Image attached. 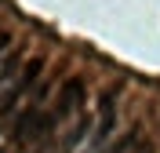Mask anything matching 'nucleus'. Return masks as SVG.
Segmentation results:
<instances>
[{"mask_svg": "<svg viewBox=\"0 0 160 153\" xmlns=\"http://www.w3.org/2000/svg\"><path fill=\"white\" fill-rule=\"evenodd\" d=\"M8 48H11V33H4V29H0V66L8 62Z\"/></svg>", "mask_w": 160, "mask_h": 153, "instance_id": "4", "label": "nucleus"}, {"mask_svg": "<svg viewBox=\"0 0 160 153\" xmlns=\"http://www.w3.org/2000/svg\"><path fill=\"white\" fill-rule=\"evenodd\" d=\"M40 73H44V59H29L26 66H22V73L15 77V84L8 88V95H4V102H0V128H15V120H18V113L26 110V99H29V91L37 88Z\"/></svg>", "mask_w": 160, "mask_h": 153, "instance_id": "1", "label": "nucleus"}, {"mask_svg": "<svg viewBox=\"0 0 160 153\" xmlns=\"http://www.w3.org/2000/svg\"><path fill=\"white\" fill-rule=\"evenodd\" d=\"M113 131H117V106H113V99H106L102 102V117L91 128V139H88V150L84 153H106L113 146Z\"/></svg>", "mask_w": 160, "mask_h": 153, "instance_id": "2", "label": "nucleus"}, {"mask_svg": "<svg viewBox=\"0 0 160 153\" xmlns=\"http://www.w3.org/2000/svg\"><path fill=\"white\" fill-rule=\"evenodd\" d=\"M22 66H26V62H22V55H18V51H15V55H8V62L0 66V88H4V84H11V77H18V73H22Z\"/></svg>", "mask_w": 160, "mask_h": 153, "instance_id": "3", "label": "nucleus"}, {"mask_svg": "<svg viewBox=\"0 0 160 153\" xmlns=\"http://www.w3.org/2000/svg\"><path fill=\"white\" fill-rule=\"evenodd\" d=\"M138 153H153V146H149V142H146V146H142V150H138Z\"/></svg>", "mask_w": 160, "mask_h": 153, "instance_id": "5", "label": "nucleus"}]
</instances>
